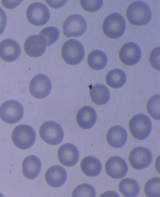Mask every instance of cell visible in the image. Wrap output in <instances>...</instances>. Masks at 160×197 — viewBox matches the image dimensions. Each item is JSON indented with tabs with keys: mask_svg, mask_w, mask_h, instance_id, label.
<instances>
[{
	"mask_svg": "<svg viewBox=\"0 0 160 197\" xmlns=\"http://www.w3.org/2000/svg\"><path fill=\"white\" fill-rule=\"evenodd\" d=\"M126 15L131 24L140 26L146 24L150 22L152 13L147 3L138 1L133 2L129 5L126 10Z\"/></svg>",
	"mask_w": 160,
	"mask_h": 197,
	"instance_id": "1",
	"label": "cell"
},
{
	"mask_svg": "<svg viewBox=\"0 0 160 197\" xmlns=\"http://www.w3.org/2000/svg\"><path fill=\"white\" fill-rule=\"evenodd\" d=\"M12 139L16 147L22 149H27L34 144L36 139V132L30 126L20 124L13 129Z\"/></svg>",
	"mask_w": 160,
	"mask_h": 197,
	"instance_id": "2",
	"label": "cell"
},
{
	"mask_svg": "<svg viewBox=\"0 0 160 197\" xmlns=\"http://www.w3.org/2000/svg\"><path fill=\"white\" fill-rule=\"evenodd\" d=\"M61 52L65 62L72 65L80 63L85 55V50L82 44L78 40L73 39H69L64 43Z\"/></svg>",
	"mask_w": 160,
	"mask_h": 197,
	"instance_id": "3",
	"label": "cell"
},
{
	"mask_svg": "<svg viewBox=\"0 0 160 197\" xmlns=\"http://www.w3.org/2000/svg\"><path fill=\"white\" fill-rule=\"evenodd\" d=\"M126 28V23L124 17L117 13L107 16L105 19L102 25L104 34L113 39L121 37L124 33Z\"/></svg>",
	"mask_w": 160,
	"mask_h": 197,
	"instance_id": "4",
	"label": "cell"
},
{
	"mask_svg": "<svg viewBox=\"0 0 160 197\" xmlns=\"http://www.w3.org/2000/svg\"><path fill=\"white\" fill-rule=\"evenodd\" d=\"M129 129L132 135L139 140L147 138L152 129L150 118L146 115L140 114L134 116L129 123Z\"/></svg>",
	"mask_w": 160,
	"mask_h": 197,
	"instance_id": "5",
	"label": "cell"
},
{
	"mask_svg": "<svg viewBox=\"0 0 160 197\" xmlns=\"http://www.w3.org/2000/svg\"><path fill=\"white\" fill-rule=\"evenodd\" d=\"M39 135L42 139L50 145L58 144L63 140L64 132L61 126L53 121L43 123L40 127Z\"/></svg>",
	"mask_w": 160,
	"mask_h": 197,
	"instance_id": "6",
	"label": "cell"
},
{
	"mask_svg": "<svg viewBox=\"0 0 160 197\" xmlns=\"http://www.w3.org/2000/svg\"><path fill=\"white\" fill-rule=\"evenodd\" d=\"M23 114V106L15 100L6 101L0 107V118L7 124H13L18 122L22 118Z\"/></svg>",
	"mask_w": 160,
	"mask_h": 197,
	"instance_id": "7",
	"label": "cell"
},
{
	"mask_svg": "<svg viewBox=\"0 0 160 197\" xmlns=\"http://www.w3.org/2000/svg\"><path fill=\"white\" fill-rule=\"evenodd\" d=\"M29 22L33 25L40 26L46 24L49 20L50 13L48 8L40 2H35L29 5L26 11Z\"/></svg>",
	"mask_w": 160,
	"mask_h": 197,
	"instance_id": "8",
	"label": "cell"
},
{
	"mask_svg": "<svg viewBox=\"0 0 160 197\" xmlns=\"http://www.w3.org/2000/svg\"><path fill=\"white\" fill-rule=\"evenodd\" d=\"M86 23L84 18L78 14L68 16L63 25V32L67 37H77L82 35L86 31Z\"/></svg>",
	"mask_w": 160,
	"mask_h": 197,
	"instance_id": "9",
	"label": "cell"
},
{
	"mask_svg": "<svg viewBox=\"0 0 160 197\" xmlns=\"http://www.w3.org/2000/svg\"><path fill=\"white\" fill-rule=\"evenodd\" d=\"M52 88L50 79L47 76L40 73L35 76L31 80L29 86L31 94L37 98H43L48 96Z\"/></svg>",
	"mask_w": 160,
	"mask_h": 197,
	"instance_id": "10",
	"label": "cell"
},
{
	"mask_svg": "<svg viewBox=\"0 0 160 197\" xmlns=\"http://www.w3.org/2000/svg\"><path fill=\"white\" fill-rule=\"evenodd\" d=\"M152 159V153L148 149L139 146L131 151L128 159L133 168L140 170L147 167L151 163Z\"/></svg>",
	"mask_w": 160,
	"mask_h": 197,
	"instance_id": "11",
	"label": "cell"
},
{
	"mask_svg": "<svg viewBox=\"0 0 160 197\" xmlns=\"http://www.w3.org/2000/svg\"><path fill=\"white\" fill-rule=\"evenodd\" d=\"M119 55L120 59L122 63L127 65L132 66L136 64L140 61L142 52L137 44L130 42L122 46Z\"/></svg>",
	"mask_w": 160,
	"mask_h": 197,
	"instance_id": "12",
	"label": "cell"
},
{
	"mask_svg": "<svg viewBox=\"0 0 160 197\" xmlns=\"http://www.w3.org/2000/svg\"><path fill=\"white\" fill-rule=\"evenodd\" d=\"M105 167L107 174L115 179L124 177L128 170V167L125 160L118 156L110 158L106 162Z\"/></svg>",
	"mask_w": 160,
	"mask_h": 197,
	"instance_id": "13",
	"label": "cell"
},
{
	"mask_svg": "<svg viewBox=\"0 0 160 197\" xmlns=\"http://www.w3.org/2000/svg\"><path fill=\"white\" fill-rule=\"evenodd\" d=\"M46 42L44 38L38 35H32L26 40L24 48L26 53L33 57H38L43 55L46 50Z\"/></svg>",
	"mask_w": 160,
	"mask_h": 197,
	"instance_id": "14",
	"label": "cell"
},
{
	"mask_svg": "<svg viewBox=\"0 0 160 197\" xmlns=\"http://www.w3.org/2000/svg\"><path fill=\"white\" fill-rule=\"evenodd\" d=\"M21 48L18 43L11 38L4 39L0 43V57L7 62H12L19 57Z\"/></svg>",
	"mask_w": 160,
	"mask_h": 197,
	"instance_id": "15",
	"label": "cell"
},
{
	"mask_svg": "<svg viewBox=\"0 0 160 197\" xmlns=\"http://www.w3.org/2000/svg\"><path fill=\"white\" fill-rule=\"evenodd\" d=\"M58 157L62 164L66 166L70 167L75 165L78 162L79 153L77 148L74 144L65 143L58 149Z\"/></svg>",
	"mask_w": 160,
	"mask_h": 197,
	"instance_id": "16",
	"label": "cell"
},
{
	"mask_svg": "<svg viewBox=\"0 0 160 197\" xmlns=\"http://www.w3.org/2000/svg\"><path fill=\"white\" fill-rule=\"evenodd\" d=\"M45 180L49 186L54 188L59 187L66 182L67 173L66 170L59 165L52 166L46 172Z\"/></svg>",
	"mask_w": 160,
	"mask_h": 197,
	"instance_id": "17",
	"label": "cell"
},
{
	"mask_svg": "<svg viewBox=\"0 0 160 197\" xmlns=\"http://www.w3.org/2000/svg\"><path fill=\"white\" fill-rule=\"evenodd\" d=\"M127 134L122 127L115 125L111 127L106 134V140L112 147L119 148L124 146L127 140Z\"/></svg>",
	"mask_w": 160,
	"mask_h": 197,
	"instance_id": "18",
	"label": "cell"
},
{
	"mask_svg": "<svg viewBox=\"0 0 160 197\" xmlns=\"http://www.w3.org/2000/svg\"><path fill=\"white\" fill-rule=\"evenodd\" d=\"M97 118L94 109L90 106H84L78 112L76 120L78 125L84 129H88L95 124Z\"/></svg>",
	"mask_w": 160,
	"mask_h": 197,
	"instance_id": "19",
	"label": "cell"
},
{
	"mask_svg": "<svg viewBox=\"0 0 160 197\" xmlns=\"http://www.w3.org/2000/svg\"><path fill=\"white\" fill-rule=\"evenodd\" d=\"M41 169V162L35 155L27 156L23 161L22 172L24 176L28 179H33L36 178L40 172Z\"/></svg>",
	"mask_w": 160,
	"mask_h": 197,
	"instance_id": "20",
	"label": "cell"
},
{
	"mask_svg": "<svg viewBox=\"0 0 160 197\" xmlns=\"http://www.w3.org/2000/svg\"><path fill=\"white\" fill-rule=\"evenodd\" d=\"M80 167L83 172L89 177H95L98 175L102 169V164L96 158L91 156L84 158L80 163Z\"/></svg>",
	"mask_w": 160,
	"mask_h": 197,
	"instance_id": "21",
	"label": "cell"
},
{
	"mask_svg": "<svg viewBox=\"0 0 160 197\" xmlns=\"http://www.w3.org/2000/svg\"><path fill=\"white\" fill-rule=\"evenodd\" d=\"M90 94L92 101L98 105L106 104L110 98V93L107 87L101 84H96L91 88Z\"/></svg>",
	"mask_w": 160,
	"mask_h": 197,
	"instance_id": "22",
	"label": "cell"
},
{
	"mask_svg": "<svg viewBox=\"0 0 160 197\" xmlns=\"http://www.w3.org/2000/svg\"><path fill=\"white\" fill-rule=\"evenodd\" d=\"M87 62L89 67L95 70L104 68L108 63L106 54L103 51L95 50L91 51L89 54Z\"/></svg>",
	"mask_w": 160,
	"mask_h": 197,
	"instance_id": "23",
	"label": "cell"
},
{
	"mask_svg": "<svg viewBox=\"0 0 160 197\" xmlns=\"http://www.w3.org/2000/svg\"><path fill=\"white\" fill-rule=\"evenodd\" d=\"M120 191L125 196L134 197L137 196L140 190L138 183L135 179L126 178L122 179L119 183Z\"/></svg>",
	"mask_w": 160,
	"mask_h": 197,
	"instance_id": "24",
	"label": "cell"
},
{
	"mask_svg": "<svg viewBox=\"0 0 160 197\" xmlns=\"http://www.w3.org/2000/svg\"><path fill=\"white\" fill-rule=\"evenodd\" d=\"M126 80L125 73L122 70L115 68L110 71L107 74L106 81L110 87L117 88L123 86Z\"/></svg>",
	"mask_w": 160,
	"mask_h": 197,
	"instance_id": "25",
	"label": "cell"
},
{
	"mask_svg": "<svg viewBox=\"0 0 160 197\" xmlns=\"http://www.w3.org/2000/svg\"><path fill=\"white\" fill-rule=\"evenodd\" d=\"M160 178L154 177L149 179L145 184L144 190L146 195L149 197H159Z\"/></svg>",
	"mask_w": 160,
	"mask_h": 197,
	"instance_id": "26",
	"label": "cell"
},
{
	"mask_svg": "<svg viewBox=\"0 0 160 197\" xmlns=\"http://www.w3.org/2000/svg\"><path fill=\"white\" fill-rule=\"evenodd\" d=\"M160 94L154 95L148 100L147 104L148 113L154 119L160 120Z\"/></svg>",
	"mask_w": 160,
	"mask_h": 197,
	"instance_id": "27",
	"label": "cell"
},
{
	"mask_svg": "<svg viewBox=\"0 0 160 197\" xmlns=\"http://www.w3.org/2000/svg\"><path fill=\"white\" fill-rule=\"evenodd\" d=\"M39 35L45 39L46 45L50 46L55 43L59 38V32L58 29L53 26L48 27L43 29Z\"/></svg>",
	"mask_w": 160,
	"mask_h": 197,
	"instance_id": "28",
	"label": "cell"
},
{
	"mask_svg": "<svg viewBox=\"0 0 160 197\" xmlns=\"http://www.w3.org/2000/svg\"><path fill=\"white\" fill-rule=\"evenodd\" d=\"M96 195L94 187L87 183H84L77 186L73 190L72 197H94Z\"/></svg>",
	"mask_w": 160,
	"mask_h": 197,
	"instance_id": "29",
	"label": "cell"
},
{
	"mask_svg": "<svg viewBox=\"0 0 160 197\" xmlns=\"http://www.w3.org/2000/svg\"><path fill=\"white\" fill-rule=\"evenodd\" d=\"M80 2L83 8L85 11L90 12L97 11L103 5L102 0H81Z\"/></svg>",
	"mask_w": 160,
	"mask_h": 197,
	"instance_id": "30",
	"label": "cell"
},
{
	"mask_svg": "<svg viewBox=\"0 0 160 197\" xmlns=\"http://www.w3.org/2000/svg\"><path fill=\"white\" fill-rule=\"evenodd\" d=\"M160 47L155 48L151 52L150 56V63L155 69L159 70Z\"/></svg>",
	"mask_w": 160,
	"mask_h": 197,
	"instance_id": "31",
	"label": "cell"
},
{
	"mask_svg": "<svg viewBox=\"0 0 160 197\" xmlns=\"http://www.w3.org/2000/svg\"><path fill=\"white\" fill-rule=\"evenodd\" d=\"M7 17L5 11L0 7V35L4 31L7 25Z\"/></svg>",
	"mask_w": 160,
	"mask_h": 197,
	"instance_id": "32",
	"label": "cell"
}]
</instances>
